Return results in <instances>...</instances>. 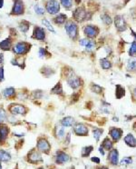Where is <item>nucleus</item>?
Returning <instances> with one entry per match:
<instances>
[{"label": "nucleus", "instance_id": "f257e3e1", "mask_svg": "<svg viewBox=\"0 0 136 169\" xmlns=\"http://www.w3.org/2000/svg\"><path fill=\"white\" fill-rule=\"evenodd\" d=\"M29 47H30L29 44H27L26 42H20L14 47L13 51H14V53H16L17 55H24V54L28 52Z\"/></svg>", "mask_w": 136, "mask_h": 169}, {"label": "nucleus", "instance_id": "f03ea898", "mask_svg": "<svg viewBox=\"0 0 136 169\" xmlns=\"http://www.w3.org/2000/svg\"><path fill=\"white\" fill-rule=\"evenodd\" d=\"M46 11L49 13V14H56L58 11H59L60 9V6H59V3L55 0H51V1H48L46 3Z\"/></svg>", "mask_w": 136, "mask_h": 169}, {"label": "nucleus", "instance_id": "7ed1b4c3", "mask_svg": "<svg viewBox=\"0 0 136 169\" xmlns=\"http://www.w3.org/2000/svg\"><path fill=\"white\" fill-rule=\"evenodd\" d=\"M65 30L71 38H75L77 36V26L74 22H67L65 24Z\"/></svg>", "mask_w": 136, "mask_h": 169}, {"label": "nucleus", "instance_id": "20e7f679", "mask_svg": "<svg viewBox=\"0 0 136 169\" xmlns=\"http://www.w3.org/2000/svg\"><path fill=\"white\" fill-rule=\"evenodd\" d=\"M67 82L72 88H77L80 86V79L74 73H71L67 77Z\"/></svg>", "mask_w": 136, "mask_h": 169}, {"label": "nucleus", "instance_id": "39448f33", "mask_svg": "<svg viewBox=\"0 0 136 169\" xmlns=\"http://www.w3.org/2000/svg\"><path fill=\"white\" fill-rule=\"evenodd\" d=\"M37 149L41 152H45V153H48V151L51 149V146L49 145V143H48L46 139H39L37 143Z\"/></svg>", "mask_w": 136, "mask_h": 169}, {"label": "nucleus", "instance_id": "423d86ee", "mask_svg": "<svg viewBox=\"0 0 136 169\" xmlns=\"http://www.w3.org/2000/svg\"><path fill=\"white\" fill-rule=\"evenodd\" d=\"M9 110L13 115H25L26 113V108L20 105H13Z\"/></svg>", "mask_w": 136, "mask_h": 169}, {"label": "nucleus", "instance_id": "0eeeda50", "mask_svg": "<svg viewBox=\"0 0 136 169\" xmlns=\"http://www.w3.org/2000/svg\"><path fill=\"white\" fill-rule=\"evenodd\" d=\"M74 17L77 21L80 22V21H83V20H85V19L87 18V13L85 12V10L84 8L79 7L75 11Z\"/></svg>", "mask_w": 136, "mask_h": 169}, {"label": "nucleus", "instance_id": "6e6552de", "mask_svg": "<svg viewBox=\"0 0 136 169\" xmlns=\"http://www.w3.org/2000/svg\"><path fill=\"white\" fill-rule=\"evenodd\" d=\"M115 27L119 31H124L126 29V23L122 16L115 17Z\"/></svg>", "mask_w": 136, "mask_h": 169}, {"label": "nucleus", "instance_id": "1a4fd4ad", "mask_svg": "<svg viewBox=\"0 0 136 169\" xmlns=\"http://www.w3.org/2000/svg\"><path fill=\"white\" fill-rule=\"evenodd\" d=\"M23 12H24L23 2L21 1V0H16V1H15L12 13L15 15H20V14H23Z\"/></svg>", "mask_w": 136, "mask_h": 169}, {"label": "nucleus", "instance_id": "9d476101", "mask_svg": "<svg viewBox=\"0 0 136 169\" xmlns=\"http://www.w3.org/2000/svg\"><path fill=\"white\" fill-rule=\"evenodd\" d=\"M69 156L66 155L65 153L58 151L56 153V156H55V162L57 164H64L67 161H69Z\"/></svg>", "mask_w": 136, "mask_h": 169}, {"label": "nucleus", "instance_id": "9b49d317", "mask_svg": "<svg viewBox=\"0 0 136 169\" xmlns=\"http://www.w3.org/2000/svg\"><path fill=\"white\" fill-rule=\"evenodd\" d=\"M75 133L77 136H86L88 134V129L85 125L78 124L75 126Z\"/></svg>", "mask_w": 136, "mask_h": 169}, {"label": "nucleus", "instance_id": "f8f14e48", "mask_svg": "<svg viewBox=\"0 0 136 169\" xmlns=\"http://www.w3.org/2000/svg\"><path fill=\"white\" fill-rule=\"evenodd\" d=\"M84 31H85V34L87 37H94L96 36L97 33H98V29H97L96 27H93V26H87V27H85Z\"/></svg>", "mask_w": 136, "mask_h": 169}, {"label": "nucleus", "instance_id": "ddd939ff", "mask_svg": "<svg viewBox=\"0 0 136 169\" xmlns=\"http://www.w3.org/2000/svg\"><path fill=\"white\" fill-rule=\"evenodd\" d=\"M28 159L31 163H37V162L42 161L41 156L35 150H32L30 153L28 154Z\"/></svg>", "mask_w": 136, "mask_h": 169}, {"label": "nucleus", "instance_id": "4468645a", "mask_svg": "<svg viewBox=\"0 0 136 169\" xmlns=\"http://www.w3.org/2000/svg\"><path fill=\"white\" fill-rule=\"evenodd\" d=\"M118 156H119V154L118 151L116 150V149H113V150H111L110 154H109V160L110 162L113 164V165H117L118 164Z\"/></svg>", "mask_w": 136, "mask_h": 169}, {"label": "nucleus", "instance_id": "2eb2a0df", "mask_svg": "<svg viewBox=\"0 0 136 169\" xmlns=\"http://www.w3.org/2000/svg\"><path fill=\"white\" fill-rule=\"evenodd\" d=\"M34 37L38 39V40H44L46 37V34L44 29L40 27H36L35 31H34Z\"/></svg>", "mask_w": 136, "mask_h": 169}, {"label": "nucleus", "instance_id": "dca6fc26", "mask_svg": "<svg viewBox=\"0 0 136 169\" xmlns=\"http://www.w3.org/2000/svg\"><path fill=\"white\" fill-rule=\"evenodd\" d=\"M9 129L7 126L5 125H0V141L4 142L7 139L8 135Z\"/></svg>", "mask_w": 136, "mask_h": 169}, {"label": "nucleus", "instance_id": "f3484780", "mask_svg": "<svg viewBox=\"0 0 136 169\" xmlns=\"http://www.w3.org/2000/svg\"><path fill=\"white\" fill-rule=\"evenodd\" d=\"M110 135L114 138V140L117 141L122 136V130H120L118 128H113L110 131Z\"/></svg>", "mask_w": 136, "mask_h": 169}, {"label": "nucleus", "instance_id": "a211bd4d", "mask_svg": "<svg viewBox=\"0 0 136 169\" xmlns=\"http://www.w3.org/2000/svg\"><path fill=\"white\" fill-rule=\"evenodd\" d=\"M124 141L125 143L127 144L128 146H132V147H134L136 146V140H135V138L133 137V135H128V136H126L125 138H124Z\"/></svg>", "mask_w": 136, "mask_h": 169}, {"label": "nucleus", "instance_id": "6ab92c4d", "mask_svg": "<svg viewBox=\"0 0 136 169\" xmlns=\"http://www.w3.org/2000/svg\"><path fill=\"white\" fill-rule=\"evenodd\" d=\"M11 45H12L11 39L7 38V39H6V40H4L0 43V48L3 49V50H9L11 47Z\"/></svg>", "mask_w": 136, "mask_h": 169}, {"label": "nucleus", "instance_id": "aec40b11", "mask_svg": "<svg viewBox=\"0 0 136 169\" xmlns=\"http://www.w3.org/2000/svg\"><path fill=\"white\" fill-rule=\"evenodd\" d=\"M61 124H62L63 126H72L75 124V119L73 118V117L67 116V117L63 119Z\"/></svg>", "mask_w": 136, "mask_h": 169}, {"label": "nucleus", "instance_id": "412c9836", "mask_svg": "<svg viewBox=\"0 0 136 169\" xmlns=\"http://www.w3.org/2000/svg\"><path fill=\"white\" fill-rule=\"evenodd\" d=\"M127 68L130 71H135L136 70V57H131V59L128 61Z\"/></svg>", "mask_w": 136, "mask_h": 169}, {"label": "nucleus", "instance_id": "4be33fe9", "mask_svg": "<svg viewBox=\"0 0 136 169\" xmlns=\"http://www.w3.org/2000/svg\"><path fill=\"white\" fill-rule=\"evenodd\" d=\"M11 159L10 155L6 152V151H3V150H0V161H3V162H7Z\"/></svg>", "mask_w": 136, "mask_h": 169}, {"label": "nucleus", "instance_id": "5701e85b", "mask_svg": "<svg viewBox=\"0 0 136 169\" xmlns=\"http://www.w3.org/2000/svg\"><path fill=\"white\" fill-rule=\"evenodd\" d=\"M15 95V89L13 87H9L4 90V96L6 97H11Z\"/></svg>", "mask_w": 136, "mask_h": 169}, {"label": "nucleus", "instance_id": "b1692460", "mask_svg": "<svg viewBox=\"0 0 136 169\" xmlns=\"http://www.w3.org/2000/svg\"><path fill=\"white\" fill-rule=\"evenodd\" d=\"M65 19H66V17L65 16V15L60 14V15H58V16L55 18V22L56 24H63V23H65Z\"/></svg>", "mask_w": 136, "mask_h": 169}, {"label": "nucleus", "instance_id": "393cba45", "mask_svg": "<svg viewBox=\"0 0 136 169\" xmlns=\"http://www.w3.org/2000/svg\"><path fill=\"white\" fill-rule=\"evenodd\" d=\"M123 95H124V89L118 84L116 86V96H117V98H121Z\"/></svg>", "mask_w": 136, "mask_h": 169}, {"label": "nucleus", "instance_id": "a878e982", "mask_svg": "<svg viewBox=\"0 0 136 169\" xmlns=\"http://www.w3.org/2000/svg\"><path fill=\"white\" fill-rule=\"evenodd\" d=\"M93 151V146H87V147H85L83 148L82 150V156H87L90 155V153Z\"/></svg>", "mask_w": 136, "mask_h": 169}, {"label": "nucleus", "instance_id": "bb28decb", "mask_svg": "<svg viewBox=\"0 0 136 169\" xmlns=\"http://www.w3.org/2000/svg\"><path fill=\"white\" fill-rule=\"evenodd\" d=\"M51 92H52L53 94H61V93L63 92V88H62L61 84H60V83L56 84V86L52 89Z\"/></svg>", "mask_w": 136, "mask_h": 169}, {"label": "nucleus", "instance_id": "cd10ccee", "mask_svg": "<svg viewBox=\"0 0 136 169\" xmlns=\"http://www.w3.org/2000/svg\"><path fill=\"white\" fill-rule=\"evenodd\" d=\"M101 66L104 69H109L111 67V63L107 60V59H102L101 60Z\"/></svg>", "mask_w": 136, "mask_h": 169}, {"label": "nucleus", "instance_id": "c85d7f7f", "mask_svg": "<svg viewBox=\"0 0 136 169\" xmlns=\"http://www.w3.org/2000/svg\"><path fill=\"white\" fill-rule=\"evenodd\" d=\"M103 146L106 149V150H110L113 147V143H112L108 138H106L103 143Z\"/></svg>", "mask_w": 136, "mask_h": 169}, {"label": "nucleus", "instance_id": "c756f323", "mask_svg": "<svg viewBox=\"0 0 136 169\" xmlns=\"http://www.w3.org/2000/svg\"><path fill=\"white\" fill-rule=\"evenodd\" d=\"M56 136L58 138H62L65 136V129L63 126H58L56 129Z\"/></svg>", "mask_w": 136, "mask_h": 169}, {"label": "nucleus", "instance_id": "7c9ffc66", "mask_svg": "<svg viewBox=\"0 0 136 169\" xmlns=\"http://www.w3.org/2000/svg\"><path fill=\"white\" fill-rule=\"evenodd\" d=\"M43 24L45 25V26L46 27V28H47L49 31H51L52 33H55V32L54 27H53L51 26V24H50L49 22H48L47 20H46V19H44V20H43Z\"/></svg>", "mask_w": 136, "mask_h": 169}, {"label": "nucleus", "instance_id": "2f4dec72", "mask_svg": "<svg viewBox=\"0 0 136 169\" xmlns=\"http://www.w3.org/2000/svg\"><path fill=\"white\" fill-rule=\"evenodd\" d=\"M91 88H92V91H94L97 94H100V93H102V91H103V88L99 86L98 84H92Z\"/></svg>", "mask_w": 136, "mask_h": 169}, {"label": "nucleus", "instance_id": "473e14b6", "mask_svg": "<svg viewBox=\"0 0 136 169\" xmlns=\"http://www.w3.org/2000/svg\"><path fill=\"white\" fill-rule=\"evenodd\" d=\"M102 133H103V130H101V129H95V130H94V137L95 138L96 141L99 140Z\"/></svg>", "mask_w": 136, "mask_h": 169}, {"label": "nucleus", "instance_id": "72a5a7b5", "mask_svg": "<svg viewBox=\"0 0 136 169\" xmlns=\"http://www.w3.org/2000/svg\"><path fill=\"white\" fill-rule=\"evenodd\" d=\"M20 28L23 32H26L29 29V24L27 22H22V24H20Z\"/></svg>", "mask_w": 136, "mask_h": 169}, {"label": "nucleus", "instance_id": "f704fd0d", "mask_svg": "<svg viewBox=\"0 0 136 169\" xmlns=\"http://www.w3.org/2000/svg\"><path fill=\"white\" fill-rule=\"evenodd\" d=\"M132 163V159L130 157H124L122 161H121V165L122 166H127L130 165V164Z\"/></svg>", "mask_w": 136, "mask_h": 169}, {"label": "nucleus", "instance_id": "c9c22d12", "mask_svg": "<svg viewBox=\"0 0 136 169\" xmlns=\"http://www.w3.org/2000/svg\"><path fill=\"white\" fill-rule=\"evenodd\" d=\"M61 3L66 8H69L72 6V0H61Z\"/></svg>", "mask_w": 136, "mask_h": 169}, {"label": "nucleus", "instance_id": "e433bc0d", "mask_svg": "<svg viewBox=\"0 0 136 169\" xmlns=\"http://www.w3.org/2000/svg\"><path fill=\"white\" fill-rule=\"evenodd\" d=\"M134 54H136V42H133L132 44V47H131V49H130L131 56H133Z\"/></svg>", "mask_w": 136, "mask_h": 169}, {"label": "nucleus", "instance_id": "4c0bfd02", "mask_svg": "<svg viewBox=\"0 0 136 169\" xmlns=\"http://www.w3.org/2000/svg\"><path fill=\"white\" fill-rule=\"evenodd\" d=\"M6 112L3 108H0V122H3L6 119Z\"/></svg>", "mask_w": 136, "mask_h": 169}, {"label": "nucleus", "instance_id": "58836bf2", "mask_svg": "<svg viewBox=\"0 0 136 169\" xmlns=\"http://www.w3.org/2000/svg\"><path fill=\"white\" fill-rule=\"evenodd\" d=\"M103 20L104 22L106 24V25H110L112 23V19L109 16H107V15H104V16H103Z\"/></svg>", "mask_w": 136, "mask_h": 169}, {"label": "nucleus", "instance_id": "ea45409f", "mask_svg": "<svg viewBox=\"0 0 136 169\" xmlns=\"http://www.w3.org/2000/svg\"><path fill=\"white\" fill-rule=\"evenodd\" d=\"M94 47V43L93 41H90L89 44L85 47V49H86V51H91V50H93Z\"/></svg>", "mask_w": 136, "mask_h": 169}, {"label": "nucleus", "instance_id": "a19ab883", "mask_svg": "<svg viewBox=\"0 0 136 169\" xmlns=\"http://www.w3.org/2000/svg\"><path fill=\"white\" fill-rule=\"evenodd\" d=\"M35 10H36V12L38 15H42V14H44V9H43L41 7H39V6H36V7H35Z\"/></svg>", "mask_w": 136, "mask_h": 169}, {"label": "nucleus", "instance_id": "79ce46f5", "mask_svg": "<svg viewBox=\"0 0 136 169\" xmlns=\"http://www.w3.org/2000/svg\"><path fill=\"white\" fill-rule=\"evenodd\" d=\"M90 40H88V39H82V40L80 41V45L81 46H84V47H86L87 45L89 44Z\"/></svg>", "mask_w": 136, "mask_h": 169}, {"label": "nucleus", "instance_id": "37998d69", "mask_svg": "<svg viewBox=\"0 0 136 169\" xmlns=\"http://www.w3.org/2000/svg\"><path fill=\"white\" fill-rule=\"evenodd\" d=\"M46 49H44V48H40L39 49V56H40V57H44L46 56Z\"/></svg>", "mask_w": 136, "mask_h": 169}, {"label": "nucleus", "instance_id": "c03bdc74", "mask_svg": "<svg viewBox=\"0 0 136 169\" xmlns=\"http://www.w3.org/2000/svg\"><path fill=\"white\" fill-rule=\"evenodd\" d=\"M2 80H4V69L1 67H0V81H2Z\"/></svg>", "mask_w": 136, "mask_h": 169}, {"label": "nucleus", "instance_id": "a18cd8bd", "mask_svg": "<svg viewBox=\"0 0 136 169\" xmlns=\"http://www.w3.org/2000/svg\"><path fill=\"white\" fill-rule=\"evenodd\" d=\"M92 161H93V162H95V163H97V164L100 163L99 158H97V157H93V158H92Z\"/></svg>", "mask_w": 136, "mask_h": 169}, {"label": "nucleus", "instance_id": "49530a36", "mask_svg": "<svg viewBox=\"0 0 136 169\" xmlns=\"http://www.w3.org/2000/svg\"><path fill=\"white\" fill-rule=\"evenodd\" d=\"M3 61H4V57H3V55L1 54L0 55V65L3 64Z\"/></svg>", "mask_w": 136, "mask_h": 169}, {"label": "nucleus", "instance_id": "de8ad7c7", "mask_svg": "<svg viewBox=\"0 0 136 169\" xmlns=\"http://www.w3.org/2000/svg\"><path fill=\"white\" fill-rule=\"evenodd\" d=\"M99 151H100V153H101V154H102V155H103V156L104 155V149H103V148H102V147H100V148H99Z\"/></svg>", "mask_w": 136, "mask_h": 169}, {"label": "nucleus", "instance_id": "09e8293b", "mask_svg": "<svg viewBox=\"0 0 136 169\" xmlns=\"http://www.w3.org/2000/svg\"><path fill=\"white\" fill-rule=\"evenodd\" d=\"M3 4H4V0H0V8L3 7Z\"/></svg>", "mask_w": 136, "mask_h": 169}, {"label": "nucleus", "instance_id": "8fccbe9b", "mask_svg": "<svg viewBox=\"0 0 136 169\" xmlns=\"http://www.w3.org/2000/svg\"><path fill=\"white\" fill-rule=\"evenodd\" d=\"M134 95H135V96H136V88L134 89Z\"/></svg>", "mask_w": 136, "mask_h": 169}, {"label": "nucleus", "instance_id": "3c124183", "mask_svg": "<svg viewBox=\"0 0 136 169\" xmlns=\"http://www.w3.org/2000/svg\"><path fill=\"white\" fill-rule=\"evenodd\" d=\"M100 169H108V168H106V167H102V168H100Z\"/></svg>", "mask_w": 136, "mask_h": 169}, {"label": "nucleus", "instance_id": "603ef678", "mask_svg": "<svg viewBox=\"0 0 136 169\" xmlns=\"http://www.w3.org/2000/svg\"><path fill=\"white\" fill-rule=\"evenodd\" d=\"M38 169H44L43 167H40V168H38Z\"/></svg>", "mask_w": 136, "mask_h": 169}, {"label": "nucleus", "instance_id": "864d4df0", "mask_svg": "<svg viewBox=\"0 0 136 169\" xmlns=\"http://www.w3.org/2000/svg\"><path fill=\"white\" fill-rule=\"evenodd\" d=\"M0 169H2V167H1V165H0Z\"/></svg>", "mask_w": 136, "mask_h": 169}]
</instances>
